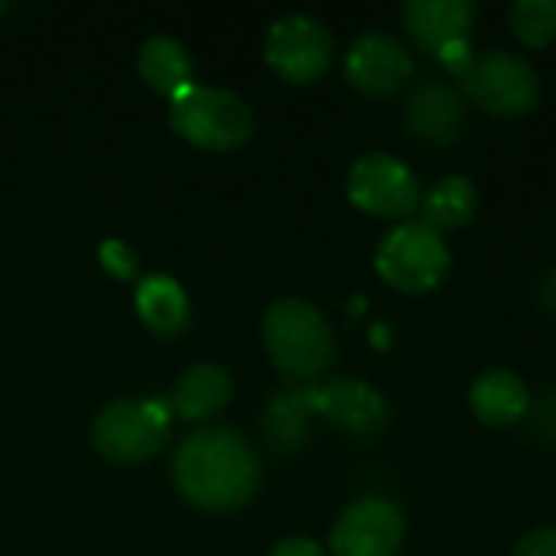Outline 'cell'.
I'll list each match as a JSON object with an SVG mask.
<instances>
[{
  "instance_id": "cell-7",
  "label": "cell",
  "mask_w": 556,
  "mask_h": 556,
  "mask_svg": "<svg viewBox=\"0 0 556 556\" xmlns=\"http://www.w3.org/2000/svg\"><path fill=\"white\" fill-rule=\"evenodd\" d=\"M404 23L414 46L453 78H459L476 59V7L469 0H410L404 3Z\"/></svg>"
},
{
  "instance_id": "cell-13",
  "label": "cell",
  "mask_w": 556,
  "mask_h": 556,
  "mask_svg": "<svg viewBox=\"0 0 556 556\" xmlns=\"http://www.w3.org/2000/svg\"><path fill=\"white\" fill-rule=\"evenodd\" d=\"M404 121L410 137H417L427 147H446L463 134L466 124V101L463 94L446 81H424L410 91Z\"/></svg>"
},
{
  "instance_id": "cell-14",
  "label": "cell",
  "mask_w": 556,
  "mask_h": 556,
  "mask_svg": "<svg viewBox=\"0 0 556 556\" xmlns=\"http://www.w3.org/2000/svg\"><path fill=\"white\" fill-rule=\"evenodd\" d=\"M469 407L485 427H518L531 414V391L515 371L492 368L472 381Z\"/></svg>"
},
{
  "instance_id": "cell-10",
  "label": "cell",
  "mask_w": 556,
  "mask_h": 556,
  "mask_svg": "<svg viewBox=\"0 0 556 556\" xmlns=\"http://www.w3.org/2000/svg\"><path fill=\"white\" fill-rule=\"evenodd\" d=\"M407 521L388 498H358L349 505L329 534L332 556H401Z\"/></svg>"
},
{
  "instance_id": "cell-23",
  "label": "cell",
  "mask_w": 556,
  "mask_h": 556,
  "mask_svg": "<svg viewBox=\"0 0 556 556\" xmlns=\"http://www.w3.org/2000/svg\"><path fill=\"white\" fill-rule=\"evenodd\" d=\"M270 556H326L323 554V547L316 544V541H309V538H287V541H280Z\"/></svg>"
},
{
  "instance_id": "cell-2",
  "label": "cell",
  "mask_w": 556,
  "mask_h": 556,
  "mask_svg": "<svg viewBox=\"0 0 556 556\" xmlns=\"http://www.w3.org/2000/svg\"><path fill=\"white\" fill-rule=\"evenodd\" d=\"M264 345L277 371L290 381H316L336 358V339L326 316L296 296L277 300L264 316Z\"/></svg>"
},
{
  "instance_id": "cell-3",
  "label": "cell",
  "mask_w": 556,
  "mask_h": 556,
  "mask_svg": "<svg viewBox=\"0 0 556 556\" xmlns=\"http://www.w3.org/2000/svg\"><path fill=\"white\" fill-rule=\"evenodd\" d=\"M450 267H453V254L446 238L430 225H424L420 218L394 225L375 251L378 277L388 287L410 296L437 290L446 280Z\"/></svg>"
},
{
  "instance_id": "cell-19",
  "label": "cell",
  "mask_w": 556,
  "mask_h": 556,
  "mask_svg": "<svg viewBox=\"0 0 556 556\" xmlns=\"http://www.w3.org/2000/svg\"><path fill=\"white\" fill-rule=\"evenodd\" d=\"M309 414H313L309 388L274 397L267 407V417H264V433H267L270 446L277 453H293L306 437V417Z\"/></svg>"
},
{
  "instance_id": "cell-21",
  "label": "cell",
  "mask_w": 556,
  "mask_h": 556,
  "mask_svg": "<svg viewBox=\"0 0 556 556\" xmlns=\"http://www.w3.org/2000/svg\"><path fill=\"white\" fill-rule=\"evenodd\" d=\"M98 257H101V267L114 280H130L137 274V254L124 241H104L101 251H98Z\"/></svg>"
},
{
  "instance_id": "cell-22",
  "label": "cell",
  "mask_w": 556,
  "mask_h": 556,
  "mask_svg": "<svg viewBox=\"0 0 556 556\" xmlns=\"http://www.w3.org/2000/svg\"><path fill=\"white\" fill-rule=\"evenodd\" d=\"M511 556H556V528H534L528 531Z\"/></svg>"
},
{
  "instance_id": "cell-8",
  "label": "cell",
  "mask_w": 556,
  "mask_h": 556,
  "mask_svg": "<svg viewBox=\"0 0 556 556\" xmlns=\"http://www.w3.org/2000/svg\"><path fill=\"white\" fill-rule=\"evenodd\" d=\"M349 199L355 208L388 222H410L420 212V179L394 153H365L349 169Z\"/></svg>"
},
{
  "instance_id": "cell-9",
  "label": "cell",
  "mask_w": 556,
  "mask_h": 556,
  "mask_svg": "<svg viewBox=\"0 0 556 556\" xmlns=\"http://www.w3.org/2000/svg\"><path fill=\"white\" fill-rule=\"evenodd\" d=\"M264 59L293 85L319 81L332 65V33L316 16L287 13L267 29Z\"/></svg>"
},
{
  "instance_id": "cell-12",
  "label": "cell",
  "mask_w": 556,
  "mask_h": 556,
  "mask_svg": "<svg viewBox=\"0 0 556 556\" xmlns=\"http://www.w3.org/2000/svg\"><path fill=\"white\" fill-rule=\"evenodd\" d=\"M309 404H313V414L326 417L332 427H339L342 433L355 440H368L381 433L388 424L384 397L371 384L355 381V378H339L323 388H309Z\"/></svg>"
},
{
  "instance_id": "cell-4",
  "label": "cell",
  "mask_w": 556,
  "mask_h": 556,
  "mask_svg": "<svg viewBox=\"0 0 556 556\" xmlns=\"http://www.w3.org/2000/svg\"><path fill=\"white\" fill-rule=\"evenodd\" d=\"M456 81L459 94L492 117H525L541 101L538 68L525 55L505 49L476 52V59Z\"/></svg>"
},
{
  "instance_id": "cell-18",
  "label": "cell",
  "mask_w": 556,
  "mask_h": 556,
  "mask_svg": "<svg viewBox=\"0 0 556 556\" xmlns=\"http://www.w3.org/2000/svg\"><path fill=\"white\" fill-rule=\"evenodd\" d=\"M134 303H137V313L147 323V329L163 336V339L179 336L189 323V296L166 274L143 277L137 293H134Z\"/></svg>"
},
{
  "instance_id": "cell-6",
  "label": "cell",
  "mask_w": 556,
  "mask_h": 556,
  "mask_svg": "<svg viewBox=\"0 0 556 556\" xmlns=\"http://www.w3.org/2000/svg\"><path fill=\"white\" fill-rule=\"evenodd\" d=\"M169 440V407L150 397H130L108 404L91 424L94 450L117 463L137 466L153 459Z\"/></svg>"
},
{
  "instance_id": "cell-20",
  "label": "cell",
  "mask_w": 556,
  "mask_h": 556,
  "mask_svg": "<svg viewBox=\"0 0 556 556\" xmlns=\"http://www.w3.org/2000/svg\"><path fill=\"white\" fill-rule=\"evenodd\" d=\"M515 39L528 49H547L556 42V0H518L508 10Z\"/></svg>"
},
{
  "instance_id": "cell-5",
  "label": "cell",
  "mask_w": 556,
  "mask_h": 556,
  "mask_svg": "<svg viewBox=\"0 0 556 556\" xmlns=\"http://www.w3.org/2000/svg\"><path fill=\"white\" fill-rule=\"evenodd\" d=\"M169 121L179 137L202 150H235L254 130L251 104L241 94L212 85H189L173 98Z\"/></svg>"
},
{
  "instance_id": "cell-15",
  "label": "cell",
  "mask_w": 556,
  "mask_h": 556,
  "mask_svg": "<svg viewBox=\"0 0 556 556\" xmlns=\"http://www.w3.org/2000/svg\"><path fill=\"white\" fill-rule=\"evenodd\" d=\"M231 404V378L222 365L202 362L186 368L173 388V414L186 424H202L218 417Z\"/></svg>"
},
{
  "instance_id": "cell-1",
  "label": "cell",
  "mask_w": 556,
  "mask_h": 556,
  "mask_svg": "<svg viewBox=\"0 0 556 556\" xmlns=\"http://www.w3.org/2000/svg\"><path fill=\"white\" fill-rule=\"evenodd\" d=\"M179 495L205 511H231L254 498L261 466L251 443L235 430H199L182 440L173 459Z\"/></svg>"
},
{
  "instance_id": "cell-17",
  "label": "cell",
  "mask_w": 556,
  "mask_h": 556,
  "mask_svg": "<svg viewBox=\"0 0 556 556\" xmlns=\"http://www.w3.org/2000/svg\"><path fill=\"white\" fill-rule=\"evenodd\" d=\"M137 72L147 88H153L163 98H179L192 81V55L189 49L173 36H153L143 42L137 55Z\"/></svg>"
},
{
  "instance_id": "cell-11",
  "label": "cell",
  "mask_w": 556,
  "mask_h": 556,
  "mask_svg": "<svg viewBox=\"0 0 556 556\" xmlns=\"http://www.w3.org/2000/svg\"><path fill=\"white\" fill-rule=\"evenodd\" d=\"M414 75V59L407 46L388 33H365L345 55V78L355 91L368 98L397 94Z\"/></svg>"
},
{
  "instance_id": "cell-16",
  "label": "cell",
  "mask_w": 556,
  "mask_h": 556,
  "mask_svg": "<svg viewBox=\"0 0 556 556\" xmlns=\"http://www.w3.org/2000/svg\"><path fill=\"white\" fill-rule=\"evenodd\" d=\"M479 212V189L469 176H440L420 199V222L433 231H459L466 228Z\"/></svg>"
},
{
  "instance_id": "cell-24",
  "label": "cell",
  "mask_w": 556,
  "mask_h": 556,
  "mask_svg": "<svg viewBox=\"0 0 556 556\" xmlns=\"http://www.w3.org/2000/svg\"><path fill=\"white\" fill-rule=\"evenodd\" d=\"M3 10H7V3H3V0H0V13H3Z\"/></svg>"
}]
</instances>
